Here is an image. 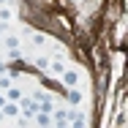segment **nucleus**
I'll use <instances>...</instances> for the list:
<instances>
[{
	"label": "nucleus",
	"instance_id": "nucleus-3",
	"mask_svg": "<svg viewBox=\"0 0 128 128\" xmlns=\"http://www.w3.org/2000/svg\"><path fill=\"white\" fill-rule=\"evenodd\" d=\"M60 79H63V84H66V87H74V84L79 82V74L74 71V68H66V71L60 74Z\"/></svg>",
	"mask_w": 128,
	"mask_h": 128
},
{
	"label": "nucleus",
	"instance_id": "nucleus-8",
	"mask_svg": "<svg viewBox=\"0 0 128 128\" xmlns=\"http://www.w3.org/2000/svg\"><path fill=\"white\" fill-rule=\"evenodd\" d=\"M3 44H6L8 49H16V46H19V38H16V36H8V38H6Z\"/></svg>",
	"mask_w": 128,
	"mask_h": 128
},
{
	"label": "nucleus",
	"instance_id": "nucleus-5",
	"mask_svg": "<svg viewBox=\"0 0 128 128\" xmlns=\"http://www.w3.org/2000/svg\"><path fill=\"white\" fill-rule=\"evenodd\" d=\"M0 109H3V114H8V117H14V114L19 112V104H16V101H6L3 106H0Z\"/></svg>",
	"mask_w": 128,
	"mask_h": 128
},
{
	"label": "nucleus",
	"instance_id": "nucleus-2",
	"mask_svg": "<svg viewBox=\"0 0 128 128\" xmlns=\"http://www.w3.org/2000/svg\"><path fill=\"white\" fill-rule=\"evenodd\" d=\"M52 123L54 126H68L71 123V112L68 109H54L52 112Z\"/></svg>",
	"mask_w": 128,
	"mask_h": 128
},
{
	"label": "nucleus",
	"instance_id": "nucleus-11",
	"mask_svg": "<svg viewBox=\"0 0 128 128\" xmlns=\"http://www.w3.org/2000/svg\"><path fill=\"white\" fill-rule=\"evenodd\" d=\"M0 19H3V22L11 19V11H8V8H0Z\"/></svg>",
	"mask_w": 128,
	"mask_h": 128
},
{
	"label": "nucleus",
	"instance_id": "nucleus-12",
	"mask_svg": "<svg viewBox=\"0 0 128 128\" xmlns=\"http://www.w3.org/2000/svg\"><path fill=\"white\" fill-rule=\"evenodd\" d=\"M6 30H8V25H6V22H0V33H6Z\"/></svg>",
	"mask_w": 128,
	"mask_h": 128
},
{
	"label": "nucleus",
	"instance_id": "nucleus-14",
	"mask_svg": "<svg viewBox=\"0 0 128 128\" xmlns=\"http://www.w3.org/2000/svg\"><path fill=\"white\" fill-rule=\"evenodd\" d=\"M0 44H3V41H0Z\"/></svg>",
	"mask_w": 128,
	"mask_h": 128
},
{
	"label": "nucleus",
	"instance_id": "nucleus-9",
	"mask_svg": "<svg viewBox=\"0 0 128 128\" xmlns=\"http://www.w3.org/2000/svg\"><path fill=\"white\" fill-rule=\"evenodd\" d=\"M36 66H38L41 71H44V68H49V57H38V60H36Z\"/></svg>",
	"mask_w": 128,
	"mask_h": 128
},
{
	"label": "nucleus",
	"instance_id": "nucleus-4",
	"mask_svg": "<svg viewBox=\"0 0 128 128\" xmlns=\"http://www.w3.org/2000/svg\"><path fill=\"white\" fill-rule=\"evenodd\" d=\"M66 68H68V66H66V60H63V57H54V60H49V71L54 74V76H60Z\"/></svg>",
	"mask_w": 128,
	"mask_h": 128
},
{
	"label": "nucleus",
	"instance_id": "nucleus-7",
	"mask_svg": "<svg viewBox=\"0 0 128 128\" xmlns=\"http://www.w3.org/2000/svg\"><path fill=\"white\" fill-rule=\"evenodd\" d=\"M6 98H8V101H19V98H22V90H19V87H8Z\"/></svg>",
	"mask_w": 128,
	"mask_h": 128
},
{
	"label": "nucleus",
	"instance_id": "nucleus-1",
	"mask_svg": "<svg viewBox=\"0 0 128 128\" xmlns=\"http://www.w3.org/2000/svg\"><path fill=\"white\" fill-rule=\"evenodd\" d=\"M16 104H19V109L25 112L27 117H33V114L38 112V101H36V98H19Z\"/></svg>",
	"mask_w": 128,
	"mask_h": 128
},
{
	"label": "nucleus",
	"instance_id": "nucleus-13",
	"mask_svg": "<svg viewBox=\"0 0 128 128\" xmlns=\"http://www.w3.org/2000/svg\"><path fill=\"white\" fill-rule=\"evenodd\" d=\"M3 3H8V0H0V6H3Z\"/></svg>",
	"mask_w": 128,
	"mask_h": 128
},
{
	"label": "nucleus",
	"instance_id": "nucleus-10",
	"mask_svg": "<svg viewBox=\"0 0 128 128\" xmlns=\"http://www.w3.org/2000/svg\"><path fill=\"white\" fill-rule=\"evenodd\" d=\"M68 101H71V104H79V101H82V96H79L76 90H71V93H68Z\"/></svg>",
	"mask_w": 128,
	"mask_h": 128
},
{
	"label": "nucleus",
	"instance_id": "nucleus-6",
	"mask_svg": "<svg viewBox=\"0 0 128 128\" xmlns=\"http://www.w3.org/2000/svg\"><path fill=\"white\" fill-rule=\"evenodd\" d=\"M33 117H36L38 126H52V114H49V112H36Z\"/></svg>",
	"mask_w": 128,
	"mask_h": 128
}]
</instances>
